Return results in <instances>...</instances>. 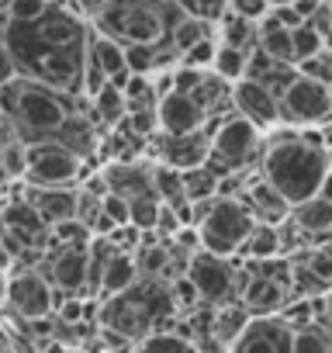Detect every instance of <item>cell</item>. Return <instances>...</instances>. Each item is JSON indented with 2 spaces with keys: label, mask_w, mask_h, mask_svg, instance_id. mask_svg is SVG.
Instances as JSON below:
<instances>
[{
  "label": "cell",
  "mask_w": 332,
  "mask_h": 353,
  "mask_svg": "<svg viewBox=\"0 0 332 353\" xmlns=\"http://www.w3.org/2000/svg\"><path fill=\"white\" fill-rule=\"evenodd\" d=\"M253 229H256V222H253V215L246 212V205L239 198H218L198 219L201 250L215 253V256H225V260L242 253V246L253 236Z\"/></svg>",
  "instance_id": "cell-7"
},
{
  "label": "cell",
  "mask_w": 332,
  "mask_h": 353,
  "mask_svg": "<svg viewBox=\"0 0 332 353\" xmlns=\"http://www.w3.org/2000/svg\"><path fill=\"white\" fill-rule=\"evenodd\" d=\"M8 281H11V270L0 267V305H8Z\"/></svg>",
  "instance_id": "cell-41"
},
{
  "label": "cell",
  "mask_w": 332,
  "mask_h": 353,
  "mask_svg": "<svg viewBox=\"0 0 332 353\" xmlns=\"http://www.w3.org/2000/svg\"><path fill=\"white\" fill-rule=\"evenodd\" d=\"M66 294H59L39 267H14L8 281V308L21 322H42L49 319Z\"/></svg>",
  "instance_id": "cell-10"
},
{
  "label": "cell",
  "mask_w": 332,
  "mask_h": 353,
  "mask_svg": "<svg viewBox=\"0 0 332 353\" xmlns=\"http://www.w3.org/2000/svg\"><path fill=\"white\" fill-rule=\"evenodd\" d=\"M260 52H267L270 59H277V63H287V66H294V32H287L284 25H277L270 14H267V21L260 25V46H256ZM298 70V66H294Z\"/></svg>",
  "instance_id": "cell-25"
},
{
  "label": "cell",
  "mask_w": 332,
  "mask_h": 353,
  "mask_svg": "<svg viewBox=\"0 0 332 353\" xmlns=\"http://www.w3.org/2000/svg\"><path fill=\"white\" fill-rule=\"evenodd\" d=\"M249 56H253V52H239V49L218 46V52H215V63H211V73H215L218 80H225L229 87H236V83H242V80H246Z\"/></svg>",
  "instance_id": "cell-27"
},
{
  "label": "cell",
  "mask_w": 332,
  "mask_h": 353,
  "mask_svg": "<svg viewBox=\"0 0 332 353\" xmlns=\"http://www.w3.org/2000/svg\"><path fill=\"white\" fill-rule=\"evenodd\" d=\"M45 0H11L8 4V21H18V25H32L45 14Z\"/></svg>",
  "instance_id": "cell-33"
},
{
  "label": "cell",
  "mask_w": 332,
  "mask_h": 353,
  "mask_svg": "<svg viewBox=\"0 0 332 353\" xmlns=\"http://www.w3.org/2000/svg\"><path fill=\"white\" fill-rule=\"evenodd\" d=\"M215 39H218V46H229V49H239V52H256V46H260V25L242 21L229 8L225 21L215 28Z\"/></svg>",
  "instance_id": "cell-24"
},
{
  "label": "cell",
  "mask_w": 332,
  "mask_h": 353,
  "mask_svg": "<svg viewBox=\"0 0 332 353\" xmlns=\"http://www.w3.org/2000/svg\"><path fill=\"white\" fill-rule=\"evenodd\" d=\"M25 201H28V205L42 215V222L52 229V225H63V222H73V219H76L80 188H52V191L25 188Z\"/></svg>",
  "instance_id": "cell-20"
},
{
  "label": "cell",
  "mask_w": 332,
  "mask_h": 353,
  "mask_svg": "<svg viewBox=\"0 0 332 353\" xmlns=\"http://www.w3.org/2000/svg\"><path fill=\"white\" fill-rule=\"evenodd\" d=\"M4 28H8V4H0V87L14 80V63H11V52L4 42Z\"/></svg>",
  "instance_id": "cell-37"
},
{
  "label": "cell",
  "mask_w": 332,
  "mask_h": 353,
  "mask_svg": "<svg viewBox=\"0 0 332 353\" xmlns=\"http://www.w3.org/2000/svg\"><path fill=\"white\" fill-rule=\"evenodd\" d=\"M329 170V145L315 128H277L263 139L260 176L291 208L318 198Z\"/></svg>",
  "instance_id": "cell-2"
},
{
  "label": "cell",
  "mask_w": 332,
  "mask_h": 353,
  "mask_svg": "<svg viewBox=\"0 0 332 353\" xmlns=\"http://www.w3.org/2000/svg\"><path fill=\"white\" fill-rule=\"evenodd\" d=\"M11 350H14V332L0 322V353H11Z\"/></svg>",
  "instance_id": "cell-39"
},
{
  "label": "cell",
  "mask_w": 332,
  "mask_h": 353,
  "mask_svg": "<svg viewBox=\"0 0 332 353\" xmlns=\"http://www.w3.org/2000/svg\"><path fill=\"white\" fill-rule=\"evenodd\" d=\"M187 277L198 288L205 308H222V305L239 301V294H242V288L249 281V270L246 267H236L225 256H215V253H205L201 250V253L191 256Z\"/></svg>",
  "instance_id": "cell-8"
},
{
  "label": "cell",
  "mask_w": 332,
  "mask_h": 353,
  "mask_svg": "<svg viewBox=\"0 0 332 353\" xmlns=\"http://www.w3.org/2000/svg\"><path fill=\"white\" fill-rule=\"evenodd\" d=\"M39 270L45 274V281L66 294V298H87V277H90V256L87 246H49Z\"/></svg>",
  "instance_id": "cell-13"
},
{
  "label": "cell",
  "mask_w": 332,
  "mask_h": 353,
  "mask_svg": "<svg viewBox=\"0 0 332 353\" xmlns=\"http://www.w3.org/2000/svg\"><path fill=\"white\" fill-rule=\"evenodd\" d=\"M329 49V42L311 28V25H301V28H294V66L301 70L308 59H315V56H322Z\"/></svg>",
  "instance_id": "cell-29"
},
{
  "label": "cell",
  "mask_w": 332,
  "mask_h": 353,
  "mask_svg": "<svg viewBox=\"0 0 332 353\" xmlns=\"http://www.w3.org/2000/svg\"><path fill=\"white\" fill-rule=\"evenodd\" d=\"M87 63L97 70V73H104V80L107 83H114L118 90L128 83V63H125V49L118 46V42H111V39H104L101 32H94L90 28V49H87Z\"/></svg>",
  "instance_id": "cell-21"
},
{
  "label": "cell",
  "mask_w": 332,
  "mask_h": 353,
  "mask_svg": "<svg viewBox=\"0 0 332 353\" xmlns=\"http://www.w3.org/2000/svg\"><path fill=\"white\" fill-rule=\"evenodd\" d=\"M246 263H267V260H280L284 256V243H280V229L273 225H256L253 236L246 239L242 253H239Z\"/></svg>",
  "instance_id": "cell-26"
},
{
  "label": "cell",
  "mask_w": 332,
  "mask_h": 353,
  "mask_svg": "<svg viewBox=\"0 0 332 353\" xmlns=\"http://www.w3.org/2000/svg\"><path fill=\"white\" fill-rule=\"evenodd\" d=\"M301 77H308V80H315V83H322V87H329L332 90V52L325 49L322 56H315V59H308L301 70H298Z\"/></svg>",
  "instance_id": "cell-34"
},
{
  "label": "cell",
  "mask_w": 332,
  "mask_h": 353,
  "mask_svg": "<svg viewBox=\"0 0 332 353\" xmlns=\"http://www.w3.org/2000/svg\"><path fill=\"white\" fill-rule=\"evenodd\" d=\"M138 281H142V274H138L135 256H128V253H114V256H111V263L104 267V277H101V291H97V298L111 301V298H118V294L132 291Z\"/></svg>",
  "instance_id": "cell-23"
},
{
  "label": "cell",
  "mask_w": 332,
  "mask_h": 353,
  "mask_svg": "<svg viewBox=\"0 0 332 353\" xmlns=\"http://www.w3.org/2000/svg\"><path fill=\"white\" fill-rule=\"evenodd\" d=\"M4 42L14 63V77L59 90L66 97H83L90 21L80 4H49L32 25L8 21Z\"/></svg>",
  "instance_id": "cell-1"
},
{
  "label": "cell",
  "mask_w": 332,
  "mask_h": 353,
  "mask_svg": "<svg viewBox=\"0 0 332 353\" xmlns=\"http://www.w3.org/2000/svg\"><path fill=\"white\" fill-rule=\"evenodd\" d=\"M87 176V163L80 156H73L70 149H63L59 142H35L28 145V173H25V188H73L83 184Z\"/></svg>",
  "instance_id": "cell-9"
},
{
  "label": "cell",
  "mask_w": 332,
  "mask_h": 353,
  "mask_svg": "<svg viewBox=\"0 0 332 353\" xmlns=\"http://www.w3.org/2000/svg\"><path fill=\"white\" fill-rule=\"evenodd\" d=\"M291 343L294 329L280 315H273V319H253L229 353H291Z\"/></svg>",
  "instance_id": "cell-17"
},
{
  "label": "cell",
  "mask_w": 332,
  "mask_h": 353,
  "mask_svg": "<svg viewBox=\"0 0 332 353\" xmlns=\"http://www.w3.org/2000/svg\"><path fill=\"white\" fill-rule=\"evenodd\" d=\"M215 35V28L211 25H205V21H198V18H184L174 32H170V46L177 49V56L184 59L191 49H198L201 42H208Z\"/></svg>",
  "instance_id": "cell-28"
},
{
  "label": "cell",
  "mask_w": 332,
  "mask_h": 353,
  "mask_svg": "<svg viewBox=\"0 0 332 353\" xmlns=\"http://www.w3.org/2000/svg\"><path fill=\"white\" fill-rule=\"evenodd\" d=\"M263 132L253 128L249 121H242L239 114H229L225 121L215 125V135H211V159H208V170L225 181L232 173H249V170H260V156H263Z\"/></svg>",
  "instance_id": "cell-6"
},
{
  "label": "cell",
  "mask_w": 332,
  "mask_h": 353,
  "mask_svg": "<svg viewBox=\"0 0 332 353\" xmlns=\"http://www.w3.org/2000/svg\"><path fill=\"white\" fill-rule=\"evenodd\" d=\"M329 52H332V39H329Z\"/></svg>",
  "instance_id": "cell-42"
},
{
  "label": "cell",
  "mask_w": 332,
  "mask_h": 353,
  "mask_svg": "<svg viewBox=\"0 0 332 353\" xmlns=\"http://www.w3.org/2000/svg\"><path fill=\"white\" fill-rule=\"evenodd\" d=\"M332 121V90L301 77L280 97V128H315L322 132Z\"/></svg>",
  "instance_id": "cell-11"
},
{
  "label": "cell",
  "mask_w": 332,
  "mask_h": 353,
  "mask_svg": "<svg viewBox=\"0 0 332 353\" xmlns=\"http://www.w3.org/2000/svg\"><path fill=\"white\" fill-rule=\"evenodd\" d=\"M301 263H304V267H308V270H311V274L332 291V256H329L325 250H308V253L301 256Z\"/></svg>",
  "instance_id": "cell-36"
},
{
  "label": "cell",
  "mask_w": 332,
  "mask_h": 353,
  "mask_svg": "<svg viewBox=\"0 0 332 353\" xmlns=\"http://www.w3.org/2000/svg\"><path fill=\"white\" fill-rule=\"evenodd\" d=\"M246 267V263H242ZM239 305L253 315V319H273L280 315L287 305H291V291L270 277H260V274H249L242 294H239Z\"/></svg>",
  "instance_id": "cell-19"
},
{
  "label": "cell",
  "mask_w": 332,
  "mask_h": 353,
  "mask_svg": "<svg viewBox=\"0 0 332 353\" xmlns=\"http://www.w3.org/2000/svg\"><path fill=\"white\" fill-rule=\"evenodd\" d=\"M0 170L8 173V181H25V173H28V145L11 139L8 145H0Z\"/></svg>",
  "instance_id": "cell-31"
},
{
  "label": "cell",
  "mask_w": 332,
  "mask_h": 353,
  "mask_svg": "<svg viewBox=\"0 0 332 353\" xmlns=\"http://www.w3.org/2000/svg\"><path fill=\"white\" fill-rule=\"evenodd\" d=\"M104 219H107L114 229L128 225V201H125V198H114V194H107V198H104Z\"/></svg>",
  "instance_id": "cell-38"
},
{
  "label": "cell",
  "mask_w": 332,
  "mask_h": 353,
  "mask_svg": "<svg viewBox=\"0 0 332 353\" xmlns=\"http://www.w3.org/2000/svg\"><path fill=\"white\" fill-rule=\"evenodd\" d=\"M174 298H170V284L163 281H138L132 291L111 298L101 305V329L121 336L125 343H142L152 332H163L166 319H170Z\"/></svg>",
  "instance_id": "cell-5"
},
{
  "label": "cell",
  "mask_w": 332,
  "mask_h": 353,
  "mask_svg": "<svg viewBox=\"0 0 332 353\" xmlns=\"http://www.w3.org/2000/svg\"><path fill=\"white\" fill-rule=\"evenodd\" d=\"M318 201L332 205V170H329V176H325V184H322V191H318Z\"/></svg>",
  "instance_id": "cell-40"
},
{
  "label": "cell",
  "mask_w": 332,
  "mask_h": 353,
  "mask_svg": "<svg viewBox=\"0 0 332 353\" xmlns=\"http://www.w3.org/2000/svg\"><path fill=\"white\" fill-rule=\"evenodd\" d=\"M211 135H215V128H205V132H194V135H156V139H149V152L166 170L191 173V170L208 166Z\"/></svg>",
  "instance_id": "cell-12"
},
{
  "label": "cell",
  "mask_w": 332,
  "mask_h": 353,
  "mask_svg": "<svg viewBox=\"0 0 332 353\" xmlns=\"http://www.w3.org/2000/svg\"><path fill=\"white\" fill-rule=\"evenodd\" d=\"M215 52H218V39L211 35L208 42H201L198 49H191V52L180 59V66H187V70H211V63H215Z\"/></svg>",
  "instance_id": "cell-35"
},
{
  "label": "cell",
  "mask_w": 332,
  "mask_h": 353,
  "mask_svg": "<svg viewBox=\"0 0 332 353\" xmlns=\"http://www.w3.org/2000/svg\"><path fill=\"white\" fill-rule=\"evenodd\" d=\"M239 201L246 205V212L253 215V222L256 225H273V229H280L287 219H291V205L263 181V176H253V181L246 184V191L239 194Z\"/></svg>",
  "instance_id": "cell-18"
},
{
  "label": "cell",
  "mask_w": 332,
  "mask_h": 353,
  "mask_svg": "<svg viewBox=\"0 0 332 353\" xmlns=\"http://www.w3.org/2000/svg\"><path fill=\"white\" fill-rule=\"evenodd\" d=\"M205 128H215V125L198 97H187L177 90L159 97V135H194Z\"/></svg>",
  "instance_id": "cell-15"
},
{
  "label": "cell",
  "mask_w": 332,
  "mask_h": 353,
  "mask_svg": "<svg viewBox=\"0 0 332 353\" xmlns=\"http://www.w3.org/2000/svg\"><path fill=\"white\" fill-rule=\"evenodd\" d=\"M291 353H332V332H325V329H322V322L304 325V329H298V332H294Z\"/></svg>",
  "instance_id": "cell-30"
},
{
  "label": "cell",
  "mask_w": 332,
  "mask_h": 353,
  "mask_svg": "<svg viewBox=\"0 0 332 353\" xmlns=\"http://www.w3.org/2000/svg\"><path fill=\"white\" fill-rule=\"evenodd\" d=\"M170 298H174V308L177 312H198L205 301H201V294H198V288L191 284V277L187 274H180V277H174L170 281Z\"/></svg>",
  "instance_id": "cell-32"
},
{
  "label": "cell",
  "mask_w": 332,
  "mask_h": 353,
  "mask_svg": "<svg viewBox=\"0 0 332 353\" xmlns=\"http://www.w3.org/2000/svg\"><path fill=\"white\" fill-rule=\"evenodd\" d=\"M80 11L94 32L118 42L121 49L170 39V32L187 18L184 4H166V0H107V4H87Z\"/></svg>",
  "instance_id": "cell-3"
},
{
  "label": "cell",
  "mask_w": 332,
  "mask_h": 353,
  "mask_svg": "<svg viewBox=\"0 0 332 353\" xmlns=\"http://www.w3.org/2000/svg\"><path fill=\"white\" fill-rule=\"evenodd\" d=\"M249 322H253V315H249L239 301H232V305L211 308V329H208V336H211L215 346H222V350L229 353V350L239 343V336L246 332Z\"/></svg>",
  "instance_id": "cell-22"
},
{
  "label": "cell",
  "mask_w": 332,
  "mask_h": 353,
  "mask_svg": "<svg viewBox=\"0 0 332 353\" xmlns=\"http://www.w3.org/2000/svg\"><path fill=\"white\" fill-rule=\"evenodd\" d=\"M80 104H83V97H66L59 90H49V87L21 80V77L0 87V111L8 114L14 139L25 145L56 139L59 128L76 114Z\"/></svg>",
  "instance_id": "cell-4"
},
{
  "label": "cell",
  "mask_w": 332,
  "mask_h": 353,
  "mask_svg": "<svg viewBox=\"0 0 332 353\" xmlns=\"http://www.w3.org/2000/svg\"><path fill=\"white\" fill-rule=\"evenodd\" d=\"M11 353H18V350H11Z\"/></svg>",
  "instance_id": "cell-43"
},
{
  "label": "cell",
  "mask_w": 332,
  "mask_h": 353,
  "mask_svg": "<svg viewBox=\"0 0 332 353\" xmlns=\"http://www.w3.org/2000/svg\"><path fill=\"white\" fill-rule=\"evenodd\" d=\"M107 181V194L125 198L128 205L138 198L156 194V163L149 159H135V163H111L101 170Z\"/></svg>",
  "instance_id": "cell-16"
},
{
  "label": "cell",
  "mask_w": 332,
  "mask_h": 353,
  "mask_svg": "<svg viewBox=\"0 0 332 353\" xmlns=\"http://www.w3.org/2000/svg\"><path fill=\"white\" fill-rule=\"evenodd\" d=\"M232 111L242 121H249L253 128H260L263 135L280 128V101L253 80H242V83L232 87Z\"/></svg>",
  "instance_id": "cell-14"
}]
</instances>
